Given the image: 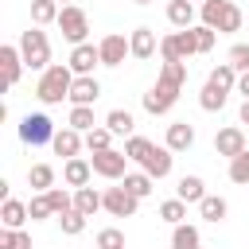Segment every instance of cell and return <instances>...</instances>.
<instances>
[{
  "mask_svg": "<svg viewBox=\"0 0 249 249\" xmlns=\"http://www.w3.org/2000/svg\"><path fill=\"white\" fill-rule=\"evenodd\" d=\"M74 70H70V62H51L43 74H39V86H35V97L43 101V105H58L62 97H70V86H74Z\"/></svg>",
  "mask_w": 249,
  "mask_h": 249,
  "instance_id": "obj_1",
  "label": "cell"
},
{
  "mask_svg": "<svg viewBox=\"0 0 249 249\" xmlns=\"http://www.w3.org/2000/svg\"><path fill=\"white\" fill-rule=\"evenodd\" d=\"M198 16H202V23L214 27L218 35L241 31V23H245V16H241V8H237L233 0H202V4H198Z\"/></svg>",
  "mask_w": 249,
  "mask_h": 249,
  "instance_id": "obj_2",
  "label": "cell"
},
{
  "mask_svg": "<svg viewBox=\"0 0 249 249\" xmlns=\"http://www.w3.org/2000/svg\"><path fill=\"white\" fill-rule=\"evenodd\" d=\"M19 54H23V66L27 70H47L51 66V39L39 23H31L23 35H19Z\"/></svg>",
  "mask_w": 249,
  "mask_h": 249,
  "instance_id": "obj_3",
  "label": "cell"
},
{
  "mask_svg": "<svg viewBox=\"0 0 249 249\" xmlns=\"http://www.w3.org/2000/svg\"><path fill=\"white\" fill-rule=\"evenodd\" d=\"M58 31H62V39L66 43H86V35H89V16L78 8V4H62V12H58Z\"/></svg>",
  "mask_w": 249,
  "mask_h": 249,
  "instance_id": "obj_4",
  "label": "cell"
},
{
  "mask_svg": "<svg viewBox=\"0 0 249 249\" xmlns=\"http://www.w3.org/2000/svg\"><path fill=\"white\" fill-rule=\"evenodd\" d=\"M179 89H183V86H175V82H167V78H156V86L144 93V109H148L152 117L171 113V105L179 101Z\"/></svg>",
  "mask_w": 249,
  "mask_h": 249,
  "instance_id": "obj_5",
  "label": "cell"
},
{
  "mask_svg": "<svg viewBox=\"0 0 249 249\" xmlns=\"http://www.w3.org/2000/svg\"><path fill=\"white\" fill-rule=\"evenodd\" d=\"M54 124H51V117L47 113H27L23 121H19V140L23 144H31V148H39V144H51L54 140Z\"/></svg>",
  "mask_w": 249,
  "mask_h": 249,
  "instance_id": "obj_6",
  "label": "cell"
},
{
  "mask_svg": "<svg viewBox=\"0 0 249 249\" xmlns=\"http://www.w3.org/2000/svg\"><path fill=\"white\" fill-rule=\"evenodd\" d=\"M89 163H93V175H101V179H124V175H128V156L117 152V148L93 152Z\"/></svg>",
  "mask_w": 249,
  "mask_h": 249,
  "instance_id": "obj_7",
  "label": "cell"
},
{
  "mask_svg": "<svg viewBox=\"0 0 249 249\" xmlns=\"http://www.w3.org/2000/svg\"><path fill=\"white\" fill-rule=\"evenodd\" d=\"M101 202H105V210L113 214V218H132L136 214V206H140V198L121 183V187H105L101 191Z\"/></svg>",
  "mask_w": 249,
  "mask_h": 249,
  "instance_id": "obj_8",
  "label": "cell"
},
{
  "mask_svg": "<svg viewBox=\"0 0 249 249\" xmlns=\"http://www.w3.org/2000/svg\"><path fill=\"white\" fill-rule=\"evenodd\" d=\"M245 148H249V140H245V132H241L237 124H226V128H218V136H214V152H218V156L233 160V156H241Z\"/></svg>",
  "mask_w": 249,
  "mask_h": 249,
  "instance_id": "obj_9",
  "label": "cell"
},
{
  "mask_svg": "<svg viewBox=\"0 0 249 249\" xmlns=\"http://www.w3.org/2000/svg\"><path fill=\"white\" fill-rule=\"evenodd\" d=\"M97 51H101V66H121L128 54H132V47H128V39L124 35H105L101 43H97Z\"/></svg>",
  "mask_w": 249,
  "mask_h": 249,
  "instance_id": "obj_10",
  "label": "cell"
},
{
  "mask_svg": "<svg viewBox=\"0 0 249 249\" xmlns=\"http://www.w3.org/2000/svg\"><path fill=\"white\" fill-rule=\"evenodd\" d=\"M97 97H101V82H97L93 74H78L74 86H70V97H66V101H70V105H93Z\"/></svg>",
  "mask_w": 249,
  "mask_h": 249,
  "instance_id": "obj_11",
  "label": "cell"
},
{
  "mask_svg": "<svg viewBox=\"0 0 249 249\" xmlns=\"http://www.w3.org/2000/svg\"><path fill=\"white\" fill-rule=\"evenodd\" d=\"M66 62H70L74 74H93V66H101V51H97L93 43H78Z\"/></svg>",
  "mask_w": 249,
  "mask_h": 249,
  "instance_id": "obj_12",
  "label": "cell"
},
{
  "mask_svg": "<svg viewBox=\"0 0 249 249\" xmlns=\"http://www.w3.org/2000/svg\"><path fill=\"white\" fill-rule=\"evenodd\" d=\"M89 179H93V163L89 160H82V156H74V160H66L62 163V183L66 187H89Z\"/></svg>",
  "mask_w": 249,
  "mask_h": 249,
  "instance_id": "obj_13",
  "label": "cell"
},
{
  "mask_svg": "<svg viewBox=\"0 0 249 249\" xmlns=\"http://www.w3.org/2000/svg\"><path fill=\"white\" fill-rule=\"evenodd\" d=\"M171 160H175V152H171L167 144H163V148H156V144H152V152L144 156V163H140V167H144L152 179H163V175H171Z\"/></svg>",
  "mask_w": 249,
  "mask_h": 249,
  "instance_id": "obj_14",
  "label": "cell"
},
{
  "mask_svg": "<svg viewBox=\"0 0 249 249\" xmlns=\"http://www.w3.org/2000/svg\"><path fill=\"white\" fill-rule=\"evenodd\" d=\"M128 47H132V58H152L156 51H160V39H156V31L152 27H136L132 35H128Z\"/></svg>",
  "mask_w": 249,
  "mask_h": 249,
  "instance_id": "obj_15",
  "label": "cell"
},
{
  "mask_svg": "<svg viewBox=\"0 0 249 249\" xmlns=\"http://www.w3.org/2000/svg\"><path fill=\"white\" fill-rule=\"evenodd\" d=\"M82 144H86V136H82L78 128H70V124H66V128H58V132H54V140H51V148H54L58 156H66V160H74V156L82 152Z\"/></svg>",
  "mask_w": 249,
  "mask_h": 249,
  "instance_id": "obj_16",
  "label": "cell"
},
{
  "mask_svg": "<svg viewBox=\"0 0 249 249\" xmlns=\"http://www.w3.org/2000/svg\"><path fill=\"white\" fill-rule=\"evenodd\" d=\"M0 66H4V86L12 89V86L19 82V74H23V54H19V47H0Z\"/></svg>",
  "mask_w": 249,
  "mask_h": 249,
  "instance_id": "obj_17",
  "label": "cell"
},
{
  "mask_svg": "<svg viewBox=\"0 0 249 249\" xmlns=\"http://www.w3.org/2000/svg\"><path fill=\"white\" fill-rule=\"evenodd\" d=\"M171 152H187L191 144H195V124H187V121H171L167 124V140H163Z\"/></svg>",
  "mask_w": 249,
  "mask_h": 249,
  "instance_id": "obj_18",
  "label": "cell"
},
{
  "mask_svg": "<svg viewBox=\"0 0 249 249\" xmlns=\"http://www.w3.org/2000/svg\"><path fill=\"white\" fill-rule=\"evenodd\" d=\"M171 249H202V233H198V226H191V222L171 226Z\"/></svg>",
  "mask_w": 249,
  "mask_h": 249,
  "instance_id": "obj_19",
  "label": "cell"
},
{
  "mask_svg": "<svg viewBox=\"0 0 249 249\" xmlns=\"http://www.w3.org/2000/svg\"><path fill=\"white\" fill-rule=\"evenodd\" d=\"M167 23H171L175 31L195 27V4H191V0H171V4H167Z\"/></svg>",
  "mask_w": 249,
  "mask_h": 249,
  "instance_id": "obj_20",
  "label": "cell"
},
{
  "mask_svg": "<svg viewBox=\"0 0 249 249\" xmlns=\"http://www.w3.org/2000/svg\"><path fill=\"white\" fill-rule=\"evenodd\" d=\"M74 210H82L86 218H93L97 210H105L101 191H93V187H78V191H74Z\"/></svg>",
  "mask_w": 249,
  "mask_h": 249,
  "instance_id": "obj_21",
  "label": "cell"
},
{
  "mask_svg": "<svg viewBox=\"0 0 249 249\" xmlns=\"http://www.w3.org/2000/svg\"><path fill=\"white\" fill-rule=\"evenodd\" d=\"M27 218H31V214H27V202H19V198H4V206H0V222H4V226L23 230Z\"/></svg>",
  "mask_w": 249,
  "mask_h": 249,
  "instance_id": "obj_22",
  "label": "cell"
},
{
  "mask_svg": "<svg viewBox=\"0 0 249 249\" xmlns=\"http://www.w3.org/2000/svg\"><path fill=\"white\" fill-rule=\"evenodd\" d=\"M105 128L113 132V136H132V128H136V121H132V113L128 109H109V117H105Z\"/></svg>",
  "mask_w": 249,
  "mask_h": 249,
  "instance_id": "obj_23",
  "label": "cell"
},
{
  "mask_svg": "<svg viewBox=\"0 0 249 249\" xmlns=\"http://www.w3.org/2000/svg\"><path fill=\"white\" fill-rule=\"evenodd\" d=\"M27 183H31L35 195L51 191V187H54V167H51V163H31V167H27Z\"/></svg>",
  "mask_w": 249,
  "mask_h": 249,
  "instance_id": "obj_24",
  "label": "cell"
},
{
  "mask_svg": "<svg viewBox=\"0 0 249 249\" xmlns=\"http://www.w3.org/2000/svg\"><path fill=\"white\" fill-rule=\"evenodd\" d=\"M206 82H210V86H218V89H226V93H230V89H237V70H233V62H218V66L206 74Z\"/></svg>",
  "mask_w": 249,
  "mask_h": 249,
  "instance_id": "obj_25",
  "label": "cell"
},
{
  "mask_svg": "<svg viewBox=\"0 0 249 249\" xmlns=\"http://www.w3.org/2000/svg\"><path fill=\"white\" fill-rule=\"evenodd\" d=\"M175 195H179L183 202H202V198H206V183H202L198 175H183L179 187H175Z\"/></svg>",
  "mask_w": 249,
  "mask_h": 249,
  "instance_id": "obj_26",
  "label": "cell"
},
{
  "mask_svg": "<svg viewBox=\"0 0 249 249\" xmlns=\"http://www.w3.org/2000/svg\"><path fill=\"white\" fill-rule=\"evenodd\" d=\"M198 214H202L206 222H214V226H218V222H226L230 206H226V198H222V195H206V198L198 202Z\"/></svg>",
  "mask_w": 249,
  "mask_h": 249,
  "instance_id": "obj_27",
  "label": "cell"
},
{
  "mask_svg": "<svg viewBox=\"0 0 249 249\" xmlns=\"http://www.w3.org/2000/svg\"><path fill=\"white\" fill-rule=\"evenodd\" d=\"M58 0H31V23L47 27V23H58Z\"/></svg>",
  "mask_w": 249,
  "mask_h": 249,
  "instance_id": "obj_28",
  "label": "cell"
},
{
  "mask_svg": "<svg viewBox=\"0 0 249 249\" xmlns=\"http://www.w3.org/2000/svg\"><path fill=\"white\" fill-rule=\"evenodd\" d=\"M66 124H70V128H78V132H89V128H97V121H93V105H70V117H66Z\"/></svg>",
  "mask_w": 249,
  "mask_h": 249,
  "instance_id": "obj_29",
  "label": "cell"
},
{
  "mask_svg": "<svg viewBox=\"0 0 249 249\" xmlns=\"http://www.w3.org/2000/svg\"><path fill=\"white\" fill-rule=\"evenodd\" d=\"M121 183H124V187H128L136 198H148V195H152V187H156V179H152L148 171H128Z\"/></svg>",
  "mask_w": 249,
  "mask_h": 249,
  "instance_id": "obj_30",
  "label": "cell"
},
{
  "mask_svg": "<svg viewBox=\"0 0 249 249\" xmlns=\"http://www.w3.org/2000/svg\"><path fill=\"white\" fill-rule=\"evenodd\" d=\"M226 97H230L226 89H218V86H210V82H206V86H202V93H198V105H202L206 113H222Z\"/></svg>",
  "mask_w": 249,
  "mask_h": 249,
  "instance_id": "obj_31",
  "label": "cell"
},
{
  "mask_svg": "<svg viewBox=\"0 0 249 249\" xmlns=\"http://www.w3.org/2000/svg\"><path fill=\"white\" fill-rule=\"evenodd\" d=\"M54 218H58V226H62V233H66V237H78V233L86 230V214H82V210H74V206H70V210H62V214H54Z\"/></svg>",
  "mask_w": 249,
  "mask_h": 249,
  "instance_id": "obj_32",
  "label": "cell"
},
{
  "mask_svg": "<svg viewBox=\"0 0 249 249\" xmlns=\"http://www.w3.org/2000/svg\"><path fill=\"white\" fill-rule=\"evenodd\" d=\"M0 249H31V233L4 226V230H0Z\"/></svg>",
  "mask_w": 249,
  "mask_h": 249,
  "instance_id": "obj_33",
  "label": "cell"
},
{
  "mask_svg": "<svg viewBox=\"0 0 249 249\" xmlns=\"http://www.w3.org/2000/svg\"><path fill=\"white\" fill-rule=\"evenodd\" d=\"M160 218H163V222H171V226H179V222L187 218V202H183L179 195H175V198H167V202L160 206Z\"/></svg>",
  "mask_w": 249,
  "mask_h": 249,
  "instance_id": "obj_34",
  "label": "cell"
},
{
  "mask_svg": "<svg viewBox=\"0 0 249 249\" xmlns=\"http://www.w3.org/2000/svg\"><path fill=\"white\" fill-rule=\"evenodd\" d=\"M86 148L89 152H105V148H113V132L101 124V128H89L86 132Z\"/></svg>",
  "mask_w": 249,
  "mask_h": 249,
  "instance_id": "obj_35",
  "label": "cell"
},
{
  "mask_svg": "<svg viewBox=\"0 0 249 249\" xmlns=\"http://www.w3.org/2000/svg\"><path fill=\"white\" fill-rule=\"evenodd\" d=\"M230 179H233V183H241V187H249V148H245L241 156H233V160H230Z\"/></svg>",
  "mask_w": 249,
  "mask_h": 249,
  "instance_id": "obj_36",
  "label": "cell"
},
{
  "mask_svg": "<svg viewBox=\"0 0 249 249\" xmlns=\"http://www.w3.org/2000/svg\"><path fill=\"white\" fill-rule=\"evenodd\" d=\"M148 152H152V140H144V136H128V140H124V156H128V160L144 163Z\"/></svg>",
  "mask_w": 249,
  "mask_h": 249,
  "instance_id": "obj_37",
  "label": "cell"
},
{
  "mask_svg": "<svg viewBox=\"0 0 249 249\" xmlns=\"http://www.w3.org/2000/svg\"><path fill=\"white\" fill-rule=\"evenodd\" d=\"M160 78H167L175 86H187V62H163L160 66Z\"/></svg>",
  "mask_w": 249,
  "mask_h": 249,
  "instance_id": "obj_38",
  "label": "cell"
},
{
  "mask_svg": "<svg viewBox=\"0 0 249 249\" xmlns=\"http://www.w3.org/2000/svg\"><path fill=\"white\" fill-rule=\"evenodd\" d=\"M43 195H47V202H51V210H54V214H62V210H70V206H74V198H70L62 187H51V191H43Z\"/></svg>",
  "mask_w": 249,
  "mask_h": 249,
  "instance_id": "obj_39",
  "label": "cell"
},
{
  "mask_svg": "<svg viewBox=\"0 0 249 249\" xmlns=\"http://www.w3.org/2000/svg\"><path fill=\"white\" fill-rule=\"evenodd\" d=\"M214 39H218V31H214V27H206V23H195V43H198V54H206V51L214 47Z\"/></svg>",
  "mask_w": 249,
  "mask_h": 249,
  "instance_id": "obj_40",
  "label": "cell"
},
{
  "mask_svg": "<svg viewBox=\"0 0 249 249\" xmlns=\"http://www.w3.org/2000/svg\"><path fill=\"white\" fill-rule=\"evenodd\" d=\"M27 214H31V222H43V218H51L54 210H51V202H47V195H35V198L27 202Z\"/></svg>",
  "mask_w": 249,
  "mask_h": 249,
  "instance_id": "obj_41",
  "label": "cell"
},
{
  "mask_svg": "<svg viewBox=\"0 0 249 249\" xmlns=\"http://www.w3.org/2000/svg\"><path fill=\"white\" fill-rule=\"evenodd\" d=\"M121 245H124V233L117 226H109V230L97 233V249H121Z\"/></svg>",
  "mask_w": 249,
  "mask_h": 249,
  "instance_id": "obj_42",
  "label": "cell"
},
{
  "mask_svg": "<svg viewBox=\"0 0 249 249\" xmlns=\"http://www.w3.org/2000/svg\"><path fill=\"white\" fill-rule=\"evenodd\" d=\"M230 62H233L237 74L249 70V43H233V47H230Z\"/></svg>",
  "mask_w": 249,
  "mask_h": 249,
  "instance_id": "obj_43",
  "label": "cell"
},
{
  "mask_svg": "<svg viewBox=\"0 0 249 249\" xmlns=\"http://www.w3.org/2000/svg\"><path fill=\"white\" fill-rule=\"evenodd\" d=\"M237 93H241V97H249V70H241V74H237Z\"/></svg>",
  "mask_w": 249,
  "mask_h": 249,
  "instance_id": "obj_44",
  "label": "cell"
},
{
  "mask_svg": "<svg viewBox=\"0 0 249 249\" xmlns=\"http://www.w3.org/2000/svg\"><path fill=\"white\" fill-rule=\"evenodd\" d=\"M237 117H241V124H249V97L241 101V113H237Z\"/></svg>",
  "mask_w": 249,
  "mask_h": 249,
  "instance_id": "obj_45",
  "label": "cell"
},
{
  "mask_svg": "<svg viewBox=\"0 0 249 249\" xmlns=\"http://www.w3.org/2000/svg\"><path fill=\"white\" fill-rule=\"evenodd\" d=\"M132 4H152V0H132Z\"/></svg>",
  "mask_w": 249,
  "mask_h": 249,
  "instance_id": "obj_46",
  "label": "cell"
},
{
  "mask_svg": "<svg viewBox=\"0 0 249 249\" xmlns=\"http://www.w3.org/2000/svg\"><path fill=\"white\" fill-rule=\"evenodd\" d=\"M58 4H74V0H58Z\"/></svg>",
  "mask_w": 249,
  "mask_h": 249,
  "instance_id": "obj_47",
  "label": "cell"
},
{
  "mask_svg": "<svg viewBox=\"0 0 249 249\" xmlns=\"http://www.w3.org/2000/svg\"><path fill=\"white\" fill-rule=\"evenodd\" d=\"M191 4H202V0H191Z\"/></svg>",
  "mask_w": 249,
  "mask_h": 249,
  "instance_id": "obj_48",
  "label": "cell"
},
{
  "mask_svg": "<svg viewBox=\"0 0 249 249\" xmlns=\"http://www.w3.org/2000/svg\"><path fill=\"white\" fill-rule=\"evenodd\" d=\"M121 249H128V245H121Z\"/></svg>",
  "mask_w": 249,
  "mask_h": 249,
  "instance_id": "obj_49",
  "label": "cell"
}]
</instances>
